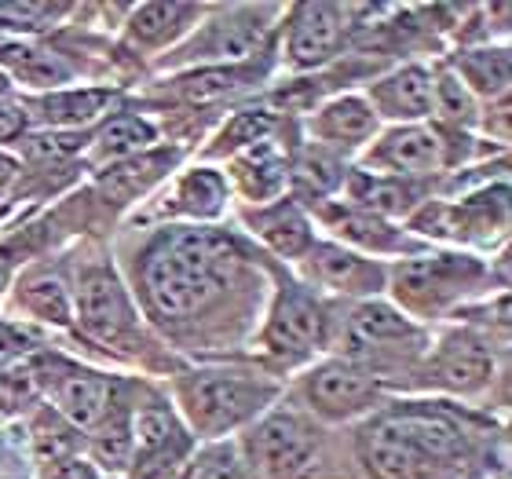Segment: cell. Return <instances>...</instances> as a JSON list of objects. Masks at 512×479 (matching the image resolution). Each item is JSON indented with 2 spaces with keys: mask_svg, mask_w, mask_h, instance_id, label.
<instances>
[{
  "mask_svg": "<svg viewBox=\"0 0 512 479\" xmlns=\"http://www.w3.org/2000/svg\"><path fill=\"white\" fill-rule=\"evenodd\" d=\"M242 249L213 227H165L143 253V293L161 319H191L235 278Z\"/></svg>",
  "mask_w": 512,
  "mask_h": 479,
  "instance_id": "obj_1",
  "label": "cell"
},
{
  "mask_svg": "<svg viewBox=\"0 0 512 479\" xmlns=\"http://www.w3.org/2000/svg\"><path fill=\"white\" fill-rule=\"evenodd\" d=\"M465 447L458 421L421 403L392 406L359 432V458L377 479H458Z\"/></svg>",
  "mask_w": 512,
  "mask_h": 479,
  "instance_id": "obj_2",
  "label": "cell"
},
{
  "mask_svg": "<svg viewBox=\"0 0 512 479\" xmlns=\"http://www.w3.org/2000/svg\"><path fill=\"white\" fill-rule=\"evenodd\" d=\"M176 395L187 425L198 436H224L260 414L278 395V384L235 370H191L180 373Z\"/></svg>",
  "mask_w": 512,
  "mask_h": 479,
  "instance_id": "obj_3",
  "label": "cell"
},
{
  "mask_svg": "<svg viewBox=\"0 0 512 479\" xmlns=\"http://www.w3.org/2000/svg\"><path fill=\"white\" fill-rule=\"evenodd\" d=\"M33 362V377L48 399L55 403V414L70 421L74 428H92L107 417L114 406V384L96 370H85L70 359L59 355H37Z\"/></svg>",
  "mask_w": 512,
  "mask_h": 479,
  "instance_id": "obj_4",
  "label": "cell"
},
{
  "mask_svg": "<svg viewBox=\"0 0 512 479\" xmlns=\"http://www.w3.org/2000/svg\"><path fill=\"white\" fill-rule=\"evenodd\" d=\"M483 278V264L472 256H421V260H406L395 267L392 286L399 304H406L410 311H439L447 308L450 300H458L461 293H469L476 282Z\"/></svg>",
  "mask_w": 512,
  "mask_h": 479,
  "instance_id": "obj_5",
  "label": "cell"
},
{
  "mask_svg": "<svg viewBox=\"0 0 512 479\" xmlns=\"http://www.w3.org/2000/svg\"><path fill=\"white\" fill-rule=\"evenodd\" d=\"M191 454V439L169 403L150 399L132 417V469L139 479H172Z\"/></svg>",
  "mask_w": 512,
  "mask_h": 479,
  "instance_id": "obj_6",
  "label": "cell"
},
{
  "mask_svg": "<svg viewBox=\"0 0 512 479\" xmlns=\"http://www.w3.org/2000/svg\"><path fill=\"white\" fill-rule=\"evenodd\" d=\"M326 341V315H322L319 300L311 297L304 286H286L278 289L271 319H267L264 344L267 352L282 362H300L311 352H319Z\"/></svg>",
  "mask_w": 512,
  "mask_h": 479,
  "instance_id": "obj_7",
  "label": "cell"
},
{
  "mask_svg": "<svg viewBox=\"0 0 512 479\" xmlns=\"http://www.w3.org/2000/svg\"><path fill=\"white\" fill-rule=\"evenodd\" d=\"M249 450L260 479H308L319 458V439L300 417L271 414L256 428Z\"/></svg>",
  "mask_w": 512,
  "mask_h": 479,
  "instance_id": "obj_8",
  "label": "cell"
},
{
  "mask_svg": "<svg viewBox=\"0 0 512 479\" xmlns=\"http://www.w3.org/2000/svg\"><path fill=\"white\" fill-rule=\"evenodd\" d=\"M304 395L315 406V414L344 421V417L370 410L377 403V395H381V384L359 362L341 359V362H326V366H319V370L311 373L308 381H304Z\"/></svg>",
  "mask_w": 512,
  "mask_h": 479,
  "instance_id": "obj_9",
  "label": "cell"
},
{
  "mask_svg": "<svg viewBox=\"0 0 512 479\" xmlns=\"http://www.w3.org/2000/svg\"><path fill=\"white\" fill-rule=\"evenodd\" d=\"M352 11L344 4H297L289 11V63L293 66H319L341 52Z\"/></svg>",
  "mask_w": 512,
  "mask_h": 479,
  "instance_id": "obj_10",
  "label": "cell"
},
{
  "mask_svg": "<svg viewBox=\"0 0 512 479\" xmlns=\"http://www.w3.org/2000/svg\"><path fill=\"white\" fill-rule=\"evenodd\" d=\"M77 319L96 341L103 344H121L136 333V315H132V304H128L125 289L110 271L96 267L81 278V289H77Z\"/></svg>",
  "mask_w": 512,
  "mask_h": 479,
  "instance_id": "obj_11",
  "label": "cell"
},
{
  "mask_svg": "<svg viewBox=\"0 0 512 479\" xmlns=\"http://www.w3.org/2000/svg\"><path fill=\"white\" fill-rule=\"evenodd\" d=\"M267 8H231L224 11L216 22H209L205 26V33H198L187 48H183V55L187 59H205V63H227V66H238L242 59H249V55L264 44L267 37V26H264V15Z\"/></svg>",
  "mask_w": 512,
  "mask_h": 479,
  "instance_id": "obj_12",
  "label": "cell"
},
{
  "mask_svg": "<svg viewBox=\"0 0 512 479\" xmlns=\"http://www.w3.org/2000/svg\"><path fill=\"white\" fill-rule=\"evenodd\" d=\"M366 161L374 169H384V176H395V180H417V176H432L447 165V143L428 132V128L403 125L388 132V136L377 143Z\"/></svg>",
  "mask_w": 512,
  "mask_h": 479,
  "instance_id": "obj_13",
  "label": "cell"
},
{
  "mask_svg": "<svg viewBox=\"0 0 512 479\" xmlns=\"http://www.w3.org/2000/svg\"><path fill=\"white\" fill-rule=\"evenodd\" d=\"M304 271L311 282L333 289V293H377L384 289L388 275L377 260H366L363 253H352L344 245H311L304 253Z\"/></svg>",
  "mask_w": 512,
  "mask_h": 479,
  "instance_id": "obj_14",
  "label": "cell"
},
{
  "mask_svg": "<svg viewBox=\"0 0 512 479\" xmlns=\"http://www.w3.org/2000/svg\"><path fill=\"white\" fill-rule=\"evenodd\" d=\"M421 341V330L406 319L403 311H395L392 304H381V300H366L355 308V315L348 319V330H344V344L352 355L366 352H395L403 344Z\"/></svg>",
  "mask_w": 512,
  "mask_h": 479,
  "instance_id": "obj_15",
  "label": "cell"
},
{
  "mask_svg": "<svg viewBox=\"0 0 512 479\" xmlns=\"http://www.w3.org/2000/svg\"><path fill=\"white\" fill-rule=\"evenodd\" d=\"M432 85L436 77L425 66H403L370 88V110L374 118L421 121L425 114H432Z\"/></svg>",
  "mask_w": 512,
  "mask_h": 479,
  "instance_id": "obj_16",
  "label": "cell"
},
{
  "mask_svg": "<svg viewBox=\"0 0 512 479\" xmlns=\"http://www.w3.org/2000/svg\"><path fill=\"white\" fill-rule=\"evenodd\" d=\"M494 359L476 337L469 333H454L439 344L436 359H432V377L450 392H480L491 381Z\"/></svg>",
  "mask_w": 512,
  "mask_h": 479,
  "instance_id": "obj_17",
  "label": "cell"
},
{
  "mask_svg": "<svg viewBox=\"0 0 512 479\" xmlns=\"http://www.w3.org/2000/svg\"><path fill=\"white\" fill-rule=\"evenodd\" d=\"M498 224L505 227V191L480 194V198H465L461 205H443V209H428L417 227H432L436 235H458V238H487V231ZM428 231V235H432Z\"/></svg>",
  "mask_w": 512,
  "mask_h": 479,
  "instance_id": "obj_18",
  "label": "cell"
},
{
  "mask_svg": "<svg viewBox=\"0 0 512 479\" xmlns=\"http://www.w3.org/2000/svg\"><path fill=\"white\" fill-rule=\"evenodd\" d=\"M246 224L282 256H304L315 245L308 216L300 213L293 202H275L256 209V213H246Z\"/></svg>",
  "mask_w": 512,
  "mask_h": 479,
  "instance_id": "obj_19",
  "label": "cell"
},
{
  "mask_svg": "<svg viewBox=\"0 0 512 479\" xmlns=\"http://www.w3.org/2000/svg\"><path fill=\"white\" fill-rule=\"evenodd\" d=\"M235 176L253 202H271L286 187L289 165L271 139H260V143L235 154Z\"/></svg>",
  "mask_w": 512,
  "mask_h": 479,
  "instance_id": "obj_20",
  "label": "cell"
},
{
  "mask_svg": "<svg viewBox=\"0 0 512 479\" xmlns=\"http://www.w3.org/2000/svg\"><path fill=\"white\" fill-rule=\"evenodd\" d=\"M322 220H326L344 242L359 245V249H374V253L406 249L403 231L388 227L381 216L366 213V209H359V205H326V209H322Z\"/></svg>",
  "mask_w": 512,
  "mask_h": 479,
  "instance_id": "obj_21",
  "label": "cell"
},
{
  "mask_svg": "<svg viewBox=\"0 0 512 479\" xmlns=\"http://www.w3.org/2000/svg\"><path fill=\"white\" fill-rule=\"evenodd\" d=\"M202 15L198 4H143L128 22V41L139 48H165Z\"/></svg>",
  "mask_w": 512,
  "mask_h": 479,
  "instance_id": "obj_22",
  "label": "cell"
},
{
  "mask_svg": "<svg viewBox=\"0 0 512 479\" xmlns=\"http://www.w3.org/2000/svg\"><path fill=\"white\" fill-rule=\"evenodd\" d=\"M311 125H315V136L319 139H326V143H344V147L363 143V139H370L377 132V118H374V110H370V103L355 96L326 103Z\"/></svg>",
  "mask_w": 512,
  "mask_h": 479,
  "instance_id": "obj_23",
  "label": "cell"
},
{
  "mask_svg": "<svg viewBox=\"0 0 512 479\" xmlns=\"http://www.w3.org/2000/svg\"><path fill=\"white\" fill-rule=\"evenodd\" d=\"M0 66L11 70V77H19L22 85L33 88H55L74 77L70 63H63L48 48H33V44H0Z\"/></svg>",
  "mask_w": 512,
  "mask_h": 479,
  "instance_id": "obj_24",
  "label": "cell"
},
{
  "mask_svg": "<svg viewBox=\"0 0 512 479\" xmlns=\"http://www.w3.org/2000/svg\"><path fill=\"white\" fill-rule=\"evenodd\" d=\"M352 205L374 216H406L417 205V187L395 176H374V172H355L352 176Z\"/></svg>",
  "mask_w": 512,
  "mask_h": 479,
  "instance_id": "obj_25",
  "label": "cell"
},
{
  "mask_svg": "<svg viewBox=\"0 0 512 479\" xmlns=\"http://www.w3.org/2000/svg\"><path fill=\"white\" fill-rule=\"evenodd\" d=\"M289 176H293L297 194L304 198V202L319 205L322 198H330V194L344 183V165L333 158L330 150L308 147V150H300V158L293 161Z\"/></svg>",
  "mask_w": 512,
  "mask_h": 479,
  "instance_id": "obj_26",
  "label": "cell"
},
{
  "mask_svg": "<svg viewBox=\"0 0 512 479\" xmlns=\"http://www.w3.org/2000/svg\"><path fill=\"white\" fill-rule=\"evenodd\" d=\"M154 139H158V132L150 121L136 118V114H118L96 132V147L92 150H96L99 161H125L143 154Z\"/></svg>",
  "mask_w": 512,
  "mask_h": 479,
  "instance_id": "obj_27",
  "label": "cell"
},
{
  "mask_svg": "<svg viewBox=\"0 0 512 479\" xmlns=\"http://www.w3.org/2000/svg\"><path fill=\"white\" fill-rule=\"evenodd\" d=\"M172 158H176V154H136V158L118 161V165L107 169V176H103V191H107L110 198H118L121 205L136 202L139 194L158 180L161 169H169Z\"/></svg>",
  "mask_w": 512,
  "mask_h": 479,
  "instance_id": "obj_28",
  "label": "cell"
},
{
  "mask_svg": "<svg viewBox=\"0 0 512 479\" xmlns=\"http://www.w3.org/2000/svg\"><path fill=\"white\" fill-rule=\"evenodd\" d=\"M458 66V74L465 77V88L472 92H480V96L494 99V96H505V88H509V52L505 48H480V52H461L454 59Z\"/></svg>",
  "mask_w": 512,
  "mask_h": 479,
  "instance_id": "obj_29",
  "label": "cell"
},
{
  "mask_svg": "<svg viewBox=\"0 0 512 479\" xmlns=\"http://www.w3.org/2000/svg\"><path fill=\"white\" fill-rule=\"evenodd\" d=\"M114 103L110 88H74V92H52L37 107L44 110V121L52 125H88Z\"/></svg>",
  "mask_w": 512,
  "mask_h": 479,
  "instance_id": "obj_30",
  "label": "cell"
},
{
  "mask_svg": "<svg viewBox=\"0 0 512 479\" xmlns=\"http://www.w3.org/2000/svg\"><path fill=\"white\" fill-rule=\"evenodd\" d=\"M227 202V183L216 169H191L176 187V209L194 220H213Z\"/></svg>",
  "mask_w": 512,
  "mask_h": 479,
  "instance_id": "obj_31",
  "label": "cell"
},
{
  "mask_svg": "<svg viewBox=\"0 0 512 479\" xmlns=\"http://www.w3.org/2000/svg\"><path fill=\"white\" fill-rule=\"evenodd\" d=\"M19 304L41 322H52V326L70 322V297H66L63 278L52 275V271H33L30 278H22Z\"/></svg>",
  "mask_w": 512,
  "mask_h": 479,
  "instance_id": "obj_32",
  "label": "cell"
},
{
  "mask_svg": "<svg viewBox=\"0 0 512 479\" xmlns=\"http://www.w3.org/2000/svg\"><path fill=\"white\" fill-rule=\"evenodd\" d=\"M92 447H96V458L107 469L132 465V414L125 410V403L110 406L107 417L92 428Z\"/></svg>",
  "mask_w": 512,
  "mask_h": 479,
  "instance_id": "obj_33",
  "label": "cell"
},
{
  "mask_svg": "<svg viewBox=\"0 0 512 479\" xmlns=\"http://www.w3.org/2000/svg\"><path fill=\"white\" fill-rule=\"evenodd\" d=\"M33 450H37V458L48 461V465L74 458L77 428L70 425V421H63L59 414H52V410H44V414L33 421Z\"/></svg>",
  "mask_w": 512,
  "mask_h": 479,
  "instance_id": "obj_34",
  "label": "cell"
},
{
  "mask_svg": "<svg viewBox=\"0 0 512 479\" xmlns=\"http://www.w3.org/2000/svg\"><path fill=\"white\" fill-rule=\"evenodd\" d=\"M253 77H249L246 66H209V70H198V74L183 77L180 88L191 99H220L231 96L238 88H246Z\"/></svg>",
  "mask_w": 512,
  "mask_h": 479,
  "instance_id": "obj_35",
  "label": "cell"
},
{
  "mask_svg": "<svg viewBox=\"0 0 512 479\" xmlns=\"http://www.w3.org/2000/svg\"><path fill=\"white\" fill-rule=\"evenodd\" d=\"M432 110H436L439 118L450 121V125H469L476 118V103H472L469 88L461 85L454 74H443L432 85Z\"/></svg>",
  "mask_w": 512,
  "mask_h": 479,
  "instance_id": "obj_36",
  "label": "cell"
},
{
  "mask_svg": "<svg viewBox=\"0 0 512 479\" xmlns=\"http://www.w3.org/2000/svg\"><path fill=\"white\" fill-rule=\"evenodd\" d=\"M37 395H41V388H37V377H33V362L30 359H19V362L0 366V403L8 406V410L33 403Z\"/></svg>",
  "mask_w": 512,
  "mask_h": 479,
  "instance_id": "obj_37",
  "label": "cell"
},
{
  "mask_svg": "<svg viewBox=\"0 0 512 479\" xmlns=\"http://www.w3.org/2000/svg\"><path fill=\"white\" fill-rule=\"evenodd\" d=\"M271 132H275V121L267 118V114H238L231 125L224 128V136H220V143L224 147L220 150H246L253 147V143H260V139H271Z\"/></svg>",
  "mask_w": 512,
  "mask_h": 479,
  "instance_id": "obj_38",
  "label": "cell"
},
{
  "mask_svg": "<svg viewBox=\"0 0 512 479\" xmlns=\"http://www.w3.org/2000/svg\"><path fill=\"white\" fill-rule=\"evenodd\" d=\"M63 4H0V26L4 30H41L44 22L63 15Z\"/></svg>",
  "mask_w": 512,
  "mask_h": 479,
  "instance_id": "obj_39",
  "label": "cell"
},
{
  "mask_svg": "<svg viewBox=\"0 0 512 479\" xmlns=\"http://www.w3.org/2000/svg\"><path fill=\"white\" fill-rule=\"evenodd\" d=\"M191 479H246V472H242L231 450H213L194 465Z\"/></svg>",
  "mask_w": 512,
  "mask_h": 479,
  "instance_id": "obj_40",
  "label": "cell"
},
{
  "mask_svg": "<svg viewBox=\"0 0 512 479\" xmlns=\"http://www.w3.org/2000/svg\"><path fill=\"white\" fill-rule=\"evenodd\" d=\"M22 128H26V110H22L19 103L0 99V143L22 136Z\"/></svg>",
  "mask_w": 512,
  "mask_h": 479,
  "instance_id": "obj_41",
  "label": "cell"
},
{
  "mask_svg": "<svg viewBox=\"0 0 512 479\" xmlns=\"http://www.w3.org/2000/svg\"><path fill=\"white\" fill-rule=\"evenodd\" d=\"M26 344L30 337L19 330H11V326H0V366H8V362H19L26 355Z\"/></svg>",
  "mask_w": 512,
  "mask_h": 479,
  "instance_id": "obj_42",
  "label": "cell"
},
{
  "mask_svg": "<svg viewBox=\"0 0 512 479\" xmlns=\"http://www.w3.org/2000/svg\"><path fill=\"white\" fill-rule=\"evenodd\" d=\"M48 479H96V469L81 458H66V461H55Z\"/></svg>",
  "mask_w": 512,
  "mask_h": 479,
  "instance_id": "obj_43",
  "label": "cell"
},
{
  "mask_svg": "<svg viewBox=\"0 0 512 479\" xmlns=\"http://www.w3.org/2000/svg\"><path fill=\"white\" fill-rule=\"evenodd\" d=\"M11 176H15V161L0 154V191H4V187L11 183Z\"/></svg>",
  "mask_w": 512,
  "mask_h": 479,
  "instance_id": "obj_44",
  "label": "cell"
},
{
  "mask_svg": "<svg viewBox=\"0 0 512 479\" xmlns=\"http://www.w3.org/2000/svg\"><path fill=\"white\" fill-rule=\"evenodd\" d=\"M8 88H11V77L4 74V70H0V99L8 96Z\"/></svg>",
  "mask_w": 512,
  "mask_h": 479,
  "instance_id": "obj_45",
  "label": "cell"
},
{
  "mask_svg": "<svg viewBox=\"0 0 512 479\" xmlns=\"http://www.w3.org/2000/svg\"><path fill=\"white\" fill-rule=\"evenodd\" d=\"M4 282H8V267L0 264V289H4Z\"/></svg>",
  "mask_w": 512,
  "mask_h": 479,
  "instance_id": "obj_46",
  "label": "cell"
},
{
  "mask_svg": "<svg viewBox=\"0 0 512 479\" xmlns=\"http://www.w3.org/2000/svg\"><path fill=\"white\" fill-rule=\"evenodd\" d=\"M0 479H4V476H0Z\"/></svg>",
  "mask_w": 512,
  "mask_h": 479,
  "instance_id": "obj_47",
  "label": "cell"
}]
</instances>
